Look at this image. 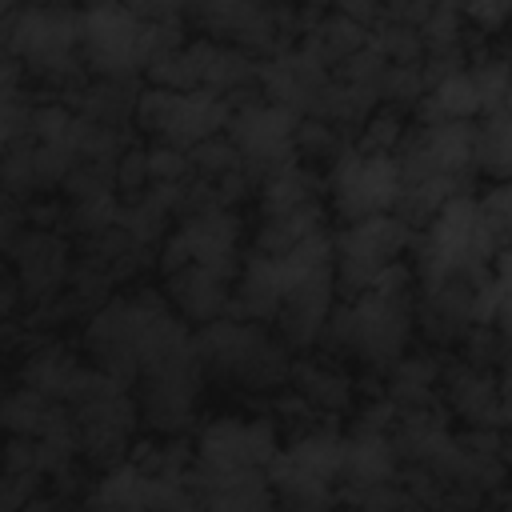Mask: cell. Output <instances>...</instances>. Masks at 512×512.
<instances>
[{"mask_svg": "<svg viewBox=\"0 0 512 512\" xmlns=\"http://www.w3.org/2000/svg\"><path fill=\"white\" fill-rule=\"evenodd\" d=\"M476 120H444V124H416L396 144L400 164V200L396 216L428 224L452 196L472 192L476 176Z\"/></svg>", "mask_w": 512, "mask_h": 512, "instance_id": "6da1fadb", "label": "cell"}, {"mask_svg": "<svg viewBox=\"0 0 512 512\" xmlns=\"http://www.w3.org/2000/svg\"><path fill=\"white\" fill-rule=\"evenodd\" d=\"M416 336V268L396 260L360 296L332 308L324 340L368 368L388 372Z\"/></svg>", "mask_w": 512, "mask_h": 512, "instance_id": "7a4b0ae2", "label": "cell"}, {"mask_svg": "<svg viewBox=\"0 0 512 512\" xmlns=\"http://www.w3.org/2000/svg\"><path fill=\"white\" fill-rule=\"evenodd\" d=\"M192 328L188 320L168 308L156 292H136V296H108L100 308H92L84 324V348L96 368H104L116 380H136L144 364L188 340Z\"/></svg>", "mask_w": 512, "mask_h": 512, "instance_id": "3957f363", "label": "cell"}, {"mask_svg": "<svg viewBox=\"0 0 512 512\" xmlns=\"http://www.w3.org/2000/svg\"><path fill=\"white\" fill-rule=\"evenodd\" d=\"M4 52L20 60L28 80H44L64 92L88 84V64L80 48V8L40 0L4 12Z\"/></svg>", "mask_w": 512, "mask_h": 512, "instance_id": "277c9868", "label": "cell"}, {"mask_svg": "<svg viewBox=\"0 0 512 512\" xmlns=\"http://www.w3.org/2000/svg\"><path fill=\"white\" fill-rule=\"evenodd\" d=\"M176 44H184V28L148 24L124 0H88L80 8V48L92 76L136 80Z\"/></svg>", "mask_w": 512, "mask_h": 512, "instance_id": "5b68a950", "label": "cell"}, {"mask_svg": "<svg viewBox=\"0 0 512 512\" xmlns=\"http://www.w3.org/2000/svg\"><path fill=\"white\" fill-rule=\"evenodd\" d=\"M416 288L452 280V276H480L492 268L496 252H500V236L492 232V224L480 212V196L464 192L452 196L416 236Z\"/></svg>", "mask_w": 512, "mask_h": 512, "instance_id": "8992f818", "label": "cell"}, {"mask_svg": "<svg viewBox=\"0 0 512 512\" xmlns=\"http://www.w3.org/2000/svg\"><path fill=\"white\" fill-rule=\"evenodd\" d=\"M288 348L292 344L284 336H272L260 320H244L232 312L200 324V332H196V352H200L204 372L216 380L252 388V392L288 384V376H292Z\"/></svg>", "mask_w": 512, "mask_h": 512, "instance_id": "52a82bcc", "label": "cell"}, {"mask_svg": "<svg viewBox=\"0 0 512 512\" xmlns=\"http://www.w3.org/2000/svg\"><path fill=\"white\" fill-rule=\"evenodd\" d=\"M76 432H80V452L100 464L112 468L120 460H128V444L140 416V400L128 396V384L108 376L104 368H88L68 400Z\"/></svg>", "mask_w": 512, "mask_h": 512, "instance_id": "ba28073f", "label": "cell"}, {"mask_svg": "<svg viewBox=\"0 0 512 512\" xmlns=\"http://www.w3.org/2000/svg\"><path fill=\"white\" fill-rule=\"evenodd\" d=\"M344 472V436L336 428H308L268 464V484L276 504L292 508H328L340 500Z\"/></svg>", "mask_w": 512, "mask_h": 512, "instance_id": "9c48e42d", "label": "cell"}, {"mask_svg": "<svg viewBox=\"0 0 512 512\" xmlns=\"http://www.w3.org/2000/svg\"><path fill=\"white\" fill-rule=\"evenodd\" d=\"M204 364L196 352V332L164 352H156L144 372L136 376V400H140V416L152 432L164 436H180L192 424L196 400H200V384H204Z\"/></svg>", "mask_w": 512, "mask_h": 512, "instance_id": "30bf717a", "label": "cell"}, {"mask_svg": "<svg viewBox=\"0 0 512 512\" xmlns=\"http://www.w3.org/2000/svg\"><path fill=\"white\" fill-rule=\"evenodd\" d=\"M328 204L340 224L396 212L400 200V164L396 152H376L364 144H348L332 164H328Z\"/></svg>", "mask_w": 512, "mask_h": 512, "instance_id": "8fae6325", "label": "cell"}, {"mask_svg": "<svg viewBox=\"0 0 512 512\" xmlns=\"http://www.w3.org/2000/svg\"><path fill=\"white\" fill-rule=\"evenodd\" d=\"M412 244H416V232L396 212H380V216H364V220L340 224V232L332 236L336 292H344V300L360 296L384 268L404 260V252Z\"/></svg>", "mask_w": 512, "mask_h": 512, "instance_id": "7c38bea8", "label": "cell"}, {"mask_svg": "<svg viewBox=\"0 0 512 512\" xmlns=\"http://www.w3.org/2000/svg\"><path fill=\"white\" fill-rule=\"evenodd\" d=\"M140 132H148L156 144H176V148H196L208 136H220L232 120V100L216 92H180V88H156L148 84L136 100Z\"/></svg>", "mask_w": 512, "mask_h": 512, "instance_id": "4fadbf2b", "label": "cell"}, {"mask_svg": "<svg viewBox=\"0 0 512 512\" xmlns=\"http://www.w3.org/2000/svg\"><path fill=\"white\" fill-rule=\"evenodd\" d=\"M300 112L276 104V100H244L232 108V120H228V140L240 148L256 188L264 176H272L276 168L284 164H296L300 160V148H296V132H300Z\"/></svg>", "mask_w": 512, "mask_h": 512, "instance_id": "5bb4252c", "label": "cell"}, {"mask_svg": "<svg viewBox=\"0 0 512 512\" xmlns=\"http://www.w3.org/2000/svg\"><path fill=\"white\" fill-rule=\"evenodd\" d=\"M280 452L272 420H244V416H216L196 436L192 476H240V472H268L272 456Z\"/></svg>", "mask_w": 512, "mask_h": 512, "instance_id": "9a60e30c", "label": "cell"}, {"mask_svg": "<svg viewBox=\"0 0 512 512\" xmlns=\"http://www.w3.org/2000/svg\"><path fill=\"white\" fill-rule=\"evenodd\" d=\"M240 236L244 220L232 208H208V212H188L180 224L160 240V276L184 264H208L220 272H240Z\"/></svg>", "mask_w": 512, "mask_h": 512, "instance_id": "2e32d148", "label": "cell"}, {"mask_svg": "<svg viewBox=\"0 0 512 512\" xmlns=\"http://www.w3.org/2000/svg\"><path fill=\"white\" fill-rule=\"evenodd\" d=\"M188 24L220 44H236L252 56L288 48L276 0H188Z\"/></svg>", "mask_w": 512, "mask_h": 512, "instance_id": "e0dca14e", "label": "cell"}, {"mask_svg": "<svg viewBox=\"0 0 512 512\" xmlns=\"http://www.w3.org/2000/svg\"><path fill=\"white\" fill-rule=\"evenodd\" d=\"M84 504L88 508H112V512H124V508H192L196 492H192L188 476L152 472L132 456V460L112 464L104 472V480L84 496Z\"/></svg>", "mask_w": 512, "mask_h": 512, "instance_id": "ac0fdd59", "label": "cell"}, {"mask_svg": "<svg viewBox=\"0 0 512 512\" xmlns=\"http://www.w3.org/2000/svg\"><path fill=\"white\" fill-rule=\"evenodd\" d=\"M8 248V268L16 272L20 280V292L32 308H48L64 288H68V276H72V264H68V244L64 236H56L52 228H40V224H28Z\"/></svg>", "mask_w": 512, "mask_h": 512, "instance_id": "d6986e66", "label": "cell"}, {"mask_svg": "<svg viewBox=\"0 0 512 512\" xmlns=\"http://www.w3.org/2000/svg\"><path fill=\"white\" fill-rule=\"evenodd\" d=\"M488 272L452 276V280L416 288V328L428 344L448 348V344H460L468 336V328L476 324V296H480V284Z\"/></svg>", "mask_w": 512, "mask_h": 512, "instance_id": "ffe728a7", "label": "cell"}, {"mask_svg": "<svg viewBox=\"0 0 512 512\" xmlns=\"http://www.w3.org/2000/svg\"><path fill=\"white\" fill-rule=\"evenodd\" d=\"M328 80H332V68H324L300 44L296 48H280V52L264 56V64H260L264 100H276V104H284V108H292L300 116H316L320 112Z\"/></svg>", "mask_w": 512, "mask_h": 512, "instance_id": "44dd1931", "label": "cell"}, {"mask_svg": "<svg viewBox=\"0 0 512 512\" xmlns=\"http://www.w3.org/2000/svg\"><path fill=\"white\" fill-rule=\"evenodd\" d=\"M440 392L444 408L460 416L468 428H500L504 424V400H500V376L472 360H448L440 368Z\"/></svg>", "mask_w": 512, "mask_h": 512, "instance_id": "7402d4cb", "label": "cell"}, {"mask_svg": "<svg viewBox=\"0 0 512 512\" xmlns=\"http://www.w3.org/2000/svg\"><path fill=\"white\" fill-rule=\"evenodd\" d=\"M332 308H336V264L320 268L288 288V296L276 312V332L292 348H312L324 336Z\"/></svg>", "mask_w": 512, "mask_h": 512, "instance_id": "603a6c76", "label": "cell"}, {"mask_svg": "<svg viewBox=\"0 0 512 512\" xmlns=\"http://www.w3.org/2000/svg\"><path fill=\"white\" fill-rule=\"evenodd\" d=\"M232 272L208 268V264H184L164 272V292L168 304L188 320V324H208L232 312Z\"/></svg>", "mask_w": 512, "mask_h": 512, "instance_id": "cb8c5ba5", "label": "cell"}, {"mask_svg": "<svg viewBox=\"0 0 512 512\" xmlns=\"http://www.w3.org/2000/svg\"><path fill=\"white\" fill-rule=\"evenodd\" d=\"M292 288L288 264L284 256H268L260 248H252L232 280V316L244 320H276L284 296Z\"/></svg>", "mask_w": 512, "mask_h": 512, "instance_id": "d4e9b609", "label": "cell"}, {"mask_svg": "<svg viewBox=\"0 0 512 512\" xmlns=\"http://www.w3.org/2000/svg\"><path fill=\"white\" fill-rule=\"evenodd\" d=\"M68 420H72V408L68 404H60V400L28 388V384L12 388L4 396V408H0V424H4L8 436H32V440H40V436L64 428Z\"/></svg>", "mask_w": 512, "mask_h": 512, "instance_id": "484cf974", "label": "cell"}, {"mask_svg": "<svg viewBox=\"0 0 512 512\" xmlns=\"http://www.w3.org/2000/svg\"><path fill=\"white\" fill-rule=\"evenodd\" d=\"M84 372H88V368H84L64 344H44V348L28 352V360L20 364V384H28V388H36V392H44V396L68 404Z\"/></svg>", "mask_w": 512, "mask_h": 512, "instance_id": "4316f807", "label": "cell"}, {"mask_svg": "<svg viewBox=\"0 0 512 512\" xmlns=\"http://www.w3.org/2000/svg\"><path fill=\"white\" fill-rule=\"evenodd\" d=\"M480 116V96L472 84L468 68H456L428 84V92L416 104V124H444V120H476Z\"/></svg>", "mask_w": 512, "mask_h": 512, "instance_id": "83f0119b", "label": "cell"}, {"mask_svg": "<svg viewBox=\"0 0 512 512\" xmlns=\"http://www.w3.org/2000/svg\"><path fill=\"white\" fill-rule=\"evenodd\" d=\"M368 44V28L364 24H356L352 16H340V12H324V16H316V24H308L304 28V36H300V48L304 52H312L324 68H340L352 52H360Z\"/></svg>", "mask_w": 512, "mask_h": 512, "instance_id": "f1b7e54d", "label": "cell"}, {"mask_svg": "<svg viewBox=\"0 0 512 512\" xmlns=\"http://www.w3.org/2000/svg\"><path fill=\"white\" fill-rule=\"evenodd\" d=\"M288 384L312 412H344L352 404V380L324 360H296Z\"/></svg>", "mask_w": 512, "mask_h": 512, "instance_id": "f546056e", "label": "cell"}, {"mask_svg": "<svg viewBox=\"0 0 512 512\" xmlns=\"http://www.w3.org/2000/svg\"><path fill=\"white\" fill-rule=\"evenodd\" d=\"M324 216H328L324 200H316V204H304V208H292V212L260 216L252 248H260V252H268V256H284V252H292L296 244H304L308 236L324 232Z\"/></svg>", "mask_w": 512, "mask_h": 512, "instance_id": "4dcf8cb0", "label": "cell"}, {"mask_svg": "<svg viewBox=\"0 0 512 512\" xmlns=\"http://www.w3.org/2000/svg\"><path fill=\"white\" fill-rule=\"evenodd\" d=\"M440 360L436 356H400L388 368V400L396 408H428L436 404V384H440Z\"/></svg>", "mask_w": 512, "mask_h": 512, "instance_id": "1f68e13d", "label": "cell"}, {"mask_svg": "<svg viewBox=\"0 0 512 512\" xmlns=\"http://www.w3.org/2000/svg\"><path fill=\"white\" fill-rule=\"evenodd\" d=\"M256 192H260V196H256L260 216H276V212H292V208L316 204V200H320V180L296 160V164H284V168H276L272 176H264Z\"/></svg>", "mask_w": 512, "mask_h": 512, "instance_id": "d6a6232c", "label": "cell"}, {"mask_svg": "<svg viewBox=\"0 0 512 512\" xmlns=\"http://www.w3.org/2000/svg\"><path fill=\"white\" fill-rule=\"evenodd\" d=\"M76 112L100 120V124H112L120 128L128 116H136V100L140 92H132V80H112V76H96L92 84H80L76 92Z\"/></svg>", "mask_w": 512, "mask_h": 512, "instance_id": "836d02e7", "label": "cell"}, {"mask_svg": "<svg viewBox=\"0 0 512 512\" xmlns=\"http://www.w3.org/2000/svg\"><path fill=\"white\" fill-rule=\"evenodd\" d=\"M476 172L492 180H512V112L496 108L476 120Z\"/></svg>", "mask_w": 512, "mask_h": 512, "instance_id": "e575fe53", "label": "cell"}, {"mask_svg": "<svg viewBox=\"0 0 512 512\" xmlns=\"http://www.w3.org/2000/svg\"><path fill=\"white\" fill-rule=\"evenodd\" d=\"M368 40H372V48L384 52L388 64H420L424 60V40H420L416 24L396 20L388 12L368 28Z\"/></svg>", "mask_w": 512, "mask_h": 512, "instance_id": "d590c367", "label": "cell"}, {"mask_svg": "<svg viewBox=\"0 0 512 512\" xmlns=\"http://www.w3.org/2000/svg\"><path fill=\"white\" fill-rule=\"evenodd\" d=\"M120 196L116 192H104V196H88V200H68V228L88 240V236H100L108 228L120 224Z\"/></svg>", "mask_w": 512, "mask_h": 512, "instance_id": "8d00e7d4", "label": "cell"}, {"mask_svg": "<svg viewBox=\"0 0 512 512\" xmlns=\"http://www.w3.org/2000/svg\"><path fill=\"white\" fill-rule=\"evenodd\" d=\"M468 72H472V84L480 96V116L496 112L504 104V96L512 92V64L504 56H484V60H472Z\"/></svg>", "mask_w": 512, "mask_h": 512, "instance_id": "74e56055", "label": "cell"}, {"mask_svg": "<svg viewBox=\"0 0 512 512\" xmlns=\"http://www.w3.org/2000/svg\"><path fill=\"white\" fill-rule=\"evenodd\" d=\"M352 140L344 136L340 124L332 120H320V116H304L300 120V132H296V148L300 156H312V160H336Z\"/></svg>", "mask_w": 512, "mask_h": 512, "instance_id": "f35d334b", "label": "cell"}, {"mask_svg": "<svg viewBox=\"0 0 512 512\" xmlns=\"http://www.w3.org/2000/svg\"><path fill=\"white\" fill-rule=\"evenodd\" d=\"M460 24H464V12H460V8H432V12L416 24V32H420V40H424V56H428V52H464V44H460Z\"/></svg>", "mask_w": 512, "mask_h": 512, "instance_id": "ab89813d", "label": "cell"}, {"mask_svg": "<svg viewBox=\"0 0 512 512\" xmlns=\"http://www.w3.org/2000/svg\"><path fill=\"white\" fill-rule=\"evenodd\" d=\"M424 92H428L424 60H420V64H388L384 88H380V100H384V104H392V108H416Z\"/></svg>", "mask_w": 512, "mask_h": 512, "instance_id": "60d3db41", "label": "cell"}, {"mask_svg": "<svg viewBox=\"0 0 512 512\" xmlns=\"http://www.w3.org/2000/svg\"><path fill=\"white\" fill-rule=\"evenodd\" d=\"M404 120L396 116V108L388 104V108H376L368 120H364V128H360V140L356 144H364V148H376V152H396V144L404 140Z\"/></svg>", "mask_w": 512, "mask_h": 512, "instance_id": "b9f144b4", "label": "cell"}, {"mask_svg": "<svg viewBox=\"0 0 512 512\" xmlns=\"http://www.w3.org/2000/svg\"><path fill=\"white\" fill-rule=\"evenodd\" d=\"M464 344V360H472V364H484V368H492V364H500L504 360V340H500V332L492 328V324H472L468 328V336L460 340Z\"/></svg>", "mask_w": 512, "mask_h": 512, "instance_id": "7bdbcfd3", "label": "cell"}, {"mask_svg": "<svg viewBox=\"0 0 512 512\" xmlns=\"http://www.w3.org/2000/svg\"><path fill=\"white\" fill-rule=\"evenodd\" d=\"M480 212L492 224V232L500 236V244L512 236V180H496L484 196H480Z\"/></svg>", "mask_w": 512, "mask_h": 512, "instance_id": "ee69618b", "label": "cell"}, {"mask_svg": "<svg viewBox=\"0 0 512 512\" xmlns=\"http://www.w3.org/2000/svg\"><path fill=\"white\" fill-rule=\"evenodd\" d=\"M124 4L148 24H164V28L188 24V0H124Z\"/></svg>", "mask_w": 512, "mask_h": 512, "instance_id": "f6af8a7d", "label": "cell"}, {"mask_svg": "<svg viewBox=\"0 0 512 512\" xmlns=\"http://www.w3.org/2000/svg\"><path fill=\"white\" fill-rule=\"evenodd\" d=\"M464 20L484 32H504L512 24V0H464Z\"/></svg>", "mask_w": 512, "mask_h": 512, "instance_id": "bcb514c9", "label": "cell"}, {"mask_svg": "<svg viewBox=\"0 0 512 512\" xmlns=\"http://www.w3.org/2000/svg\"><path fill=\"white\" fill-rule=\"evenodd\" d=\"M328 12H340V16H352L356 24L372 28L380 16H384V0H328Z\"/></svg>", "mask_w": 512, "mask_h": 512, "instance_id": "7dc6e473", "label": "cell"}, {"mask_svg": "<svg viewBox=\"0 0 512 512\" xmlns=\"http://www.w3.org/2000/svg\"><path fill=\"white\" fill-rule=\"evenodd\" d=\"M492 328L500 332L504 348H512V288L500 292V304H496V312H492Z\"/></svg>", "mask_w": 512, "mask_h": 512, "instance_id": "c3c4849f", "label": "cell"}, {"mask_svg": "<svg viewBox=\"0 0 512 512\" xmlns=\"http://www.w3.org/2000/svg\"><path fill=\"white\" fill-rule=\"evenodd\" d=\"M500 400H504V424H512V348L500 360Z\"/></svg>", "mask_w": 512, "mask_h": 512, "instance_id": "681fc988", "label": "cell"}, {"mask_svg": "<svg viewBox=\"0 0 512 512\" xmlns=\"http://www.w3.org/2000/svg\"><path fill=\"white\" fill-rule=\"evenodd\" d=\"M24 4H40V0H4V12H12V8H24Z\"/></svg>", "mask_w": 512, "mask_h": 512, "instance_id": "f907efd6", "label": "cell"}, {"mask_svg": "<svg viewBox=\"0 0 512 512\" xmlns=\"http://www.w3.org/2000/svg\"><path fill=\"white\" fill-rule=\"evenodd\" d=\"M508 64H512V24H508V56H504Z\"/></svg>", "mask_w": 512, "mask_h": 512, "instance_id": "816d5d0a", "label": "cell"}, {"mask_svg": "<svg viewBox=\"0 0 512 512\" xmlns=\"http://www.w3.org/2000/svg\"><path fill=\"white\" fill-rule=\"evenodd\" d=\"M276 4H296V0H276Z\"/></svg>", "mask_w": 512, "mask_h": 512, "instance_id": "f5cc1de1", "label": "cell"}]
</instances>
